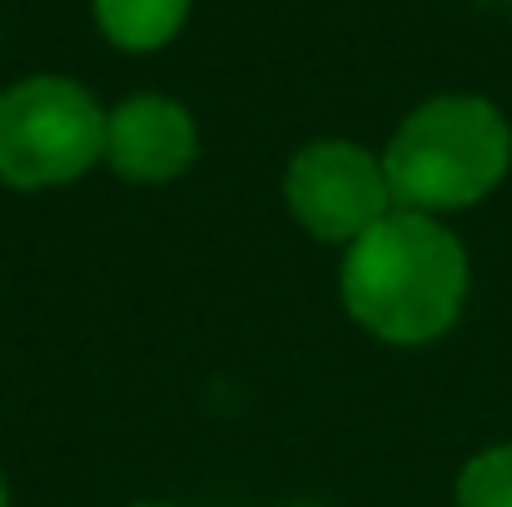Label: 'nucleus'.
<instances>
[{
	"label": "nucleus",
	"mask_w": 512,
	"mask_h": 507,
	"mask_svg": "<svg viewBox=\"0 0 512 507\" xmlns=\"http://www.w3.org/2000/svg\"><path fill=\"white\" fill-rule=\"evenodd\" d=\"M284 199L294 219L324 244H353L383 214L398 209L383 174V155H368L353 140L304 145L284 169Z\"/></svg>",
	"instance_id": "obj_4"
},
{
	"label": "nucleus",
	"mask_w": 512,
	"mask_h": 507,
	"mask_svg": "<svg viewBox=\"0 0 512 507\" xmlns=\"http://www.w3.org/2000/svg\"><path fill=\"white\" fill-rule=\"evenodd\" d=\"M468 299V254L433 214L393 209L343 254V309L383 343L443 338Z\"/></svg>",
	"instance_id": "obj_1"
},
{
	"label": "nucleus",
	"mask_w": 512,
	"mask_h": 507,
	"mask_svg": "<svg viewBox=\"0 0 512 507\" xmlns=\"http://www.w3.org/2000/svg\"><path fill=\"white\" fill-rule=\"evenodd\" d=\"M458 507H512V443H498L458 473Z\"/></svg>",
	"instance_id": "obj_7"
},
{
	"label": "nucleus",
	"mask_w": 512,
	"mask_h": 507,
	"mask_svg": "<svg viewBox=\"0 0 512 507\" xmlns=\"http://www.w3.org/2000/svg\"><path fill=\"white\" fill-rule=\"evenodd\" d=\"M512 165V130L483 95H438L418 105L388 140L383 174L398 209L453 214L488 199Z\"/></svg>",
	"instance_id": "obj_2"
},
{
	"label": "nucleus",
	"mask_w": 512,
	"mask_h": 507,
	"mask_svg": "<svg viewBox=\"0 0 512 507\" xmlns=\"http://www.w3.org/2000/svg\"><path fill=\"white\" fill-rule=\"evenodd\" d=\"M199 155V130L170 95H135L105 115V165L135 184H170Z\"/></svg>",
	"instance_id": "obj_5"
},
{
	"label": "nucleus",
	"mask_w": 512,
	"mask_h": 507,
	"mask_svg": "<svg viewBox=\"0 0 512 507\" xmlns=\"http://www.w3.org/2000/svg\"><path fill=\"white\" fill-rule=\"evenodd\" d=\"M0 507H10V488H5V478H0Z\"/></svg>",
	"instance_id": "obj_8"
},
{
	"label": "nucleus",
	"mask_w": 512,
	"mask_h": 507,
	"mask_svg": "<svg viewBox=\"0 0 512 507\" xmlns=\"http://www.w3.org/2000/svg\"><path fill=\"white\" fill-rule=\"evenodd\" d=\"M184 15H189V0H95V20L105 40L135 55L170 45Z\"/></svg>",
	"instance_id": "obj_6"
},
{
	"label": "nucleus",
	"mask_w": 512,
	"mask_h": 507,
	"mask_svg": "<svg viewBox=\"0 0 512 507\" xmlns=\"http://www.w3.org/2000/svg\"><path fill=\"white\" fill-rule=\"evenodd\" d=\"M100 100L65 75H30L0 90V184L55 189L105 160Z\"/></svg>",
	"instance_id": "obj_3"
},
{
	"label": "nucleus",
	"mask_w": 512,
	"mask_h": 507,
	"mask_svg": "<svg viewBox=\"0 0 512 507\" xmlns=\"http://www.w3.org/2000/svg\"><path fill=\"white\" fill-rule=\"evenodd\" d=\"M135 507H174V503H135Z\"/></svg>",
	"instance_id": "obj_9"
}]
</instances>
